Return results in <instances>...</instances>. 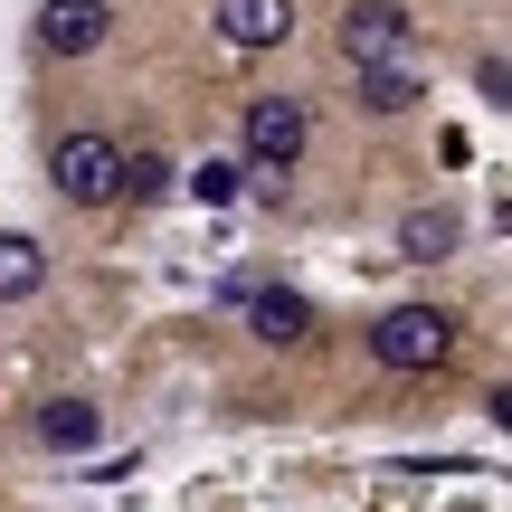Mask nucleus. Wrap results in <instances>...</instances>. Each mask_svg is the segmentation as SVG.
I'll use <instances>...</instances> for the list:
<instances>
[{
  "label": "nucleus",
  "instance_id": "obj_1",
  "mask_svg": "<svg viewBox=\"0 0 512 512\" xmlns=\"http://www.w3.org/2000/svg\"><path fill=\"white\" fill-rule=\"evenodd\" d=\"M48 190L67 209H114V200H124V143L95 133V124L57 133V143H48Z\"/></svg>",
  "mask_w": 512,
  "mask_h": 512
},
{
  "label": "nucleus",
  "instance_id": "obj_2",
  "mask_svg": "<svg viewBox=\"0 0 512 512\" xmlns=\"http://www.w3.org/2000/svg\"><path fill=\"white\" fill-rule=\"evenodd\" d=\"M370 361L408 370V380L446 370V361H456V313H446V304H389L380 323H370Z\"/></svg>",
  "mask_w": 512,
  "mask_h": 512
},
{
  "label": "nucleus",
  "instance_id": "obj_3",
  "mask_svg": "<svg viewBox=\"0 0 512 512\" xmlns=\"http://www.w3.org/2000/svg\"><path fill=\"white\" fill-rule=\"evenodd\" d=\"M238 152H247L256 181L294 171V162L313 152V105H304V95H247V114H238Z\"/></svg>",
  "mask_w": 512,
  "mask_h": 512
},
{
  "label": "nucleus",
  "instance_id": "obj_4",
  "mask_svg": "<svg viewBox=\"0 0 512 512\" xmlns=\"http://www.w3.org/2000/svg\"><path fill=\"white\" fill-rule=\"evenodd\" d=\"M332 48H342V67H399L408 48H418V19L399 10V0H351L342 19H332Z\"/></svg>",
  "mask_w": 512,
  "mask_h": 512
},
{
  "label": "nucleus",
  "instance_id": "obj_5",
  "mask_svg": "<svg viewBox=\"0 0 512 512\" xmlns=\"http://www.w3.org/2000/svg\"><path fill=\"white\" fill-rule=\"evenodd\" d=\"M29 38H38L48 57H95V48L114 38V0H38Z\"/></svg>",
  "mask_w": 512,
  "mask_h": 512
},
{
  "label": "nucleus",
  "instance_id": "obj_6",
  "mask_svg": "<svg viewBox=\"0 0 512 512\" xmlns=\"http://www.w3.org/2000/svg\"><path fill=\"white\" fill-rule=\"evenodd\" d=\"M209 29H219L238 57H266V48L294 38V0H209Z\"/></svg>",
  "mask_w": 512,
  "mask_h": 512
},
{
  "label": "nucleus",
  "instance_id": "obj_7",
  "mask_svg": "<svg viewBox=\"0 0 512 512\" xmlns=\"http://www.w3.org/2000/svg\"><path fill=\"white\" fill-rule=\"evenodd\" d=\"M238 313H247V332H256L266 351H294V342H313V304H304L294 285H247V294H238Z\"/></svg>",
  "mask_w": 512,
  "mask_h": 512
},
{
  "label": "nucleus",
  "instance_id": "obj_8",
  "mask_svg": "<svg viewBox=\"0 0 512 512\" xmlns=\"http://www.w3.org/2000/svg\"><path fill=\"white\" fill-rule=\"evenodd\" d=\"M456 247H465V219L446 200H427V209L399 219V256H408V266H437V256H456Z\"/></svg>",
  "mask_w": 512,
  "mask_h": 512
},
{
  "label": "nucleus",
  "instance_id": "obj_9",
  "mask_svg": "<svg viewBox=\"0 0 512 512\" xmlns=\"http://www.w3.org/2000/svg\"><path fill=\"white\" fill-rule=\"evenodd\" d=\"M351 95H361V114H408V105H427V76H418V57H399V67H361Z\"/></svg>",
  "mask_w": 512,
  "mask_h": 512
},
{
  "label": "nucleus",
  "instance_id": "obj_10",
  "mask_svg": "<svg viewBox=\"0 0 512 512\" xmlns=\"http://www.w3.org/2000/svg\"><path fill=\"white\" fill-rule=\"evenodd\" d=\"M38 285H48V247L29 228H0V304H29Z\"/></svg>",
  "mask_w": 512,
  "mask_h": 512
},
{
  "label": "nucleus",
  "instance_id": "obj_11",
  "mask_svg": "<svg viewBox=\"0 0 512 512\" xmlns=\"http://www.w3.org/2000/svg\"><path fill=\"white\" fill-rule=\"evenodd\" d=\"M95 437H105V418H95L86 399H48L38 408V446H57V456H86Z\"/></svg>",
  "mask_w": 512,
  "mask_h": 512
},
{
  "label": "nucleus",
  "instance_id": "obj_12",
  "mask_svg": "<svg viewBox=\"0 0 512 512\" xmlns=\"http://www.w3.org/2000/svg\"><path fill=\"white\" fill-rule=\"evenodd\" d=\"M247 181H256V171H247V152H209V162L190 171V200H200V209H228Z\"/></svg>",
  "mask_w": 512,
  "mask_h": 512
},
{
  "label": "nucleus",
  "instance_id": "obj_13",
  "mask_svg": "<svg viewBox=\"0 0 512 512\" xmlns=\"http://www.w3.org/2000/svg\"><path fill=\"white\" fill-rule=\"evenodd\" d=\"M171 190H181V171L162 152H124V200H171Z\"/></svg>",
  "mask_w": 512,
  "mask_h": 512
},
{
  "label": "nucleus",
  "instance_id": "obj_14",
  "mask_svg": "<svg viewBox=\"0 0 512 512\" xmlns=\"http://www.w3.org/2000/svg\"><path fill=\"white\" fill-rule=\"evenodd\" d=\"M475 86L494 95V105H512V57H475Z\"/></svg>",
  "mask_w": 512,
  "mask_h": 512
},
{
  "label": "nucleus",
  "instance_id": "obj_15",
  "mask_svg": "<svg viewBox=\"0 0 512 512\" xmlns=\"http://www.w3.org/2000/svg\"><path fill=\"white\" fill-rule=\"evenodd\" d=\"M484 408H494V427H503V437H512V389H494V399H484Z\"/></svg>",
  "mask_w": 512,
  "mask_h": 512
}]
</instances>
